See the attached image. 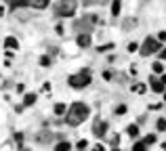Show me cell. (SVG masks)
Wrapping results in <instances>:
<instances>
[{
    "mask_svg": "<svg viewBox=\"0 0 166 151\" xmlns=\"http://www.w3.org/2000/svg\"><path fill=\"white\" fill-rule=\"evenodd\" d=\"M88 116H91L88 105H84V103H80V101H76V103H71L70 107H67L65 122H67V126H78V124H82Z\"/></svg>",
    "mask_w": 166,
    "mask_h": 151,
    "instance_id": "cell-1",
    "label": "cell"
},
{
    "mask_svg": "<svg viewBox=\"0 0 166 151\" xmlns=\"http://www.w3.org/2000/svg\"><path fill=\"white\" fill-rule=\"evenodd\" d=\"M76 6H78L76 0H59V2L55 4V15H57V17H74Z\"/></svg>",
    "mask_w": 166,
    "mask_h": 151,
    "instance_id": "cell-2",
    "label": "cell"
},
{
    "mask_svg": "<svg viewBox=\"0 0 166 151\" xmlns=\"http://www.w3.org/2000/svg\"><path fill=\"white\" fill-rule=\"evenodd\" d=\"M67 84H70L71 88H84V86H88L91 84V70H82L80 74H74L67 78Z\"/></svg>",
    "mask_w": 166,
    "mask_h": 151,
    "instance_id": "cell-3",
    "label": "cell"
},
{
    "mask_svg": "<svg viewBox=\"0 0 166 151\" xmlns=\"http://www.w3.org/2000/svg\"><path fill=\"white\" fill-rule=\"evenodd\" d=\"M160 48H162V42H158L156 38L147 36L145 42L139 46V53H141L143 57H149V55H154V53H160Z\"/></svg>",
    "mask_w": 166,
    "mask_h": 151,
    "instance_id": "cell-4",
    "label": "cell"
},
{
    "mask_svg": "<svg viewBox=\"0 0 166 151\" xmlns=\"http://www.w3.org/2000/svg\"><path fill=\"white\" fill-rule=\"evenodd\" d=\"M93 23H97V15H84L80 21H76V30L80 34H91Z\"/></svg>",
    "mask_w": 166,
    "mask_h": 151,
    "instance_id": "cell-5",
    "label": "cell"
},
{
    "mask_svg": "<svg viewBox=\"0 0 166 151\" xmlns=\"http://www.w3.org/2000/svg\"><path fill=\"white\" fill-rule=\"evenodd\" d=\"M93 134H95V137H105L107 134V122L105 120H101V117L95 120V124H93Z\"/></svg>",
    "mask_w": 166,
    "mask_h": 151,
    "instance_id": "cell-6",
    "label": "cell"
},
{
    "mask_svg": "<svg viewBox=\"0 0 166 151\" xmlns=\"http://www.w3.org/2000/svg\"><path fill=\"white\" fill-rule=\"evenodd\" d=\"M76 44H78L80 48H88V46H91V34H78Z\"/></svg>",
    "mask_w": 166,
    "mask_h": 151,
    "instance_id": "cell-7",
    "label": "cell"
},
{
    "mask_svg": "<svg viewBox=\"0 0 166 151\" xmlns=\"http://www.w3.org/2000/svg\"><path fill=\"white\" fill-rule=\"evenodd\" d=\"M25 6L42 11V9H47V6H48V0H27V4H25Z\"/></svg>",
    "mask_w": 166,
    "mask_h": 151,
    "instance_id": "cell-8",
    "label": "cell"
},
{
    "mask_svg": "<svg viewBox=\"0 0 166 151\" xmlns=\"http://www.w3.org/2000/svg\"><path fill=\"white\" fill-rule=\"evenodd\" d=\"M149 84H152V90H154V93H164V84L160 80H154V78H152Z\"/></svg>",
    "mask_w": 166,
    "mask_h": 151,
    "instance_id": "cell-9",
    "label": "cell"
},
{
    "mask_svg": "<svg viewBox=\"0 0 166 151\" xmlns=\"http://www.w3.org/2000/svg\"><path fill=\"white\" fill-rule=\"evenodd\" d=\"M4 46L9 48V50H11V48H19V42H17V38H15V36H9V38L4 40Z\"/></svg>",
    "mask_w": 166,
    "mask_h": 151,
    "instance_id": "cell-10",
    "label": "cell"
},
{
    "mask_svg": "<svg viewBox=\"0 0 166 151\" xmlns=\"http://www.w3.org/2000/svg\"><path fill=\"white\" fill-rule=\"evenodd\" d=\"M53 111H55V116H65V113H67V105L57 103L55 107H53Z\"/></svg>",
    "mask_w": 166,
    "mask_h": 151,
    "instance_id": "cell-11",
    "label": "cell"
},
{
    "mask_svg": "<svg viewBox=\"0 0 166 151\" xmlns=\"http://www.w3.org/2000/svg\"><path fill=\"white\" fill-rule=\"evenodd\" d=\"M36 103V93H27L23 97V107H30V105Z\"/></svg>",
    "mask_w": 166,
    "mask_h": 151,
    "instance_id": "cell-12",
    "label": "cell"
},
{
    "mask_svg": "<svg viewBox=\"0 0 166 151\" xmlns=\"http://www.w3.org/2000/svg\"><path fill=\"white\" fill-rule=\"evenodd\" d=\"M120 6H122V2H120V0H111V15H114V17H118Z\"/></svg>",
    "mask_w": 166,
    "mask_h": 151,
    "instance_id": "cell-13",
    "label": "cell"
},
{
    "mask_svg": "<svg viewBox=\"0 0 166 151\" xmlns=\"http://www.w3.org/2000/svg\"><path fill=\"white\" fill-rule=\"evenodd\" d=\"M128 134H131L132 139H137V137H139V126H137V124H131V126H128Z\"/></svg>",
    "mask_w": 166,
    "mask_h": 151,
    "instance_id": "cell-14",
    "label": "cell"
},
{
    "mask_svg": "<svg viewBox=\"0 0 166 151\" xmlns=\"http://www.w3.org/2000/svg\"><path fill=\"white\" fill-rule=\"evenodd\" d=\"M70 149H71V143H67V141H61L57 145V151H70Z\"/></svg>",
    "mask_w": 166,
    "mask_h": 151,
    "instance_id": "cell-15",
    "label": "cell"
},
{
    "mask_svg": "<svg viewBox=\"0 0 166 151\" xmlns=\"http://www.w3.org/2000/svg\"><path fill=\"white\" fill-rule=\"evenodd\" d=\"M132 90H135L137 94H145L147 86H145V84H135V86H132Z\"/></svg>",
    "mask_w": 166,
    "mask_h": 151,
    "instance_id": "cell-16",
    "label": "cell"
},
{
    "mask_svg": "<svg viewBox=\"0 0 166 151\" xmlns=\"http://www.w3.org/2000/svg\"><path fill=\"white\" fill-rule=\"evenodd\" d=\"M152 70H154L156 74H162V71H164V65H162V61H156L154 65H152Z\"/></svg>",
    "mask_w": 166,
    "mask_h": 151,
    "instance_id": "cell-17",
    "label": "cell"
},
{
    "mask_svg": "<svg viewBox=\"0 0 166 151\" xmlns=\"http://www.w3.org/2000/svg\"><path fill=\"white\" fill-rule=\"evenodd\" d=\"M132 27H137V19H126L124 21V30H132Z\"/></svg>",
    "mask_w": 166,
    "mask_h": 151,
    "instance_id": "cell-18",
    "label": "cell"
},
{
    "mask_svg": "<svg viewBox=\"0 0 166 151\" xmlns=\"http://www.w3.org/2000/svg\"><path fill=\"white\" fill-rule=\"evenodd\" d=\"M145 149H147V145H145L143 141H139V143L132 145V151H145Z\"/></svg>",
    "mask_w": 166,
    "mask_h": 151,
    "instance_id": "cell-19",
    "label": "cell"
},
{
    "mask_svg": "<svg viewBox=\"0 0 166 151\" xmlns=\"http://www.w3.org/2000/svg\"><path fill=\"white\" fill-rule=\"evenodd\" d=\"M143 143H145L147 147H149V145H154V143H156V134H147V137L143 139Z\"/></svg>",
    "mask_w": 166,
    "mask_h": 151,
    "instance_id": "cell-20",
    "label": "cell"
},
{
    "mask_svg": "<svg viewBox=\"0 0 166 151\" xmlns=\"http://www.w3.org/2000/svg\"><path fill=\"white\" fill-rule=\"evenodd\" d=\"M126 111H128V107H126V105H118V107H116V116H124Z\"/></svg>",
    "mask_w": 166,
    "mask_h": 151,
    "instance_id": "cell-21",
    "label": "cell"
},
{
    "mask_svg": "<svg viewBox=\"0 0 166 151\" xmlns=\"http://www.w3.org/2000/svg\"><path fill=\"white\" fill-rule=\"evenodd\" d=\"M76 147H78V151H82V149H86V147H88V141H86V139H82V141H78V143H76Z\"/></svg>",
    "mask_w": 166,
    "mask_h": 151,
    "instance_id": "cell-22",
    "label": "cell"
},
{
    "mask_svg": "<svg viewBox=\"0 0 166 151\" xmlns=\"http://www.w3.org/2000/svg\"><path fill=\"white\" fill-rule=\"evenodd\" d=\"M156 126H158V130H160V132H162V130H166V120H164V117H160V120L156 122Z\"/></svg>",
    "mask_w": 166,
    "mask_h": 151,
    "instance_id": "cell-23",
    "label": "cell"
},
{
    "mask_svg": "<svg viewBox=\"0 0 166 151\" xmlns=\"http://www.w3.org/2000/svg\"><path fill=\"white\" fill-rule=\"evenodd\" d=\"M40 65H42V67H48V65H51V57H48V55L40 57Z\"/></svg>",
    "mask_w": 166,
    "mask_h": 151,
    "instance_id": "cell-24",
    "label": "cell"
},
{
    "mask_svg": "<svg viewBox=\"0 0 166 151\" xmlns=\"http://www.w3.org/2000/svg\"><path fill=\"white\" fill-rule=\"evenodd\" d=\"M114 48V44L109 42V44H103V46H99V53H105V50H111Z\"/></svg>",
    "mask_w": 166,
    "mask_h": 151,
    "instance_id": "cell-25",
    "label": "cell"
},
{
    "mask_svg": "<svg viewBox=\"0 0 166 151\" xmlns=\"http://www.w3.org/2000/svg\"><path fill=\"white\" fill-rule=\"evenodd\" d=\"M135 50H139V44L137 42H131L128 44V53H135Z\"/></svg>",
    "mask_w": 166,
    "mask_h": 151,
    "instance_id": "cell-26",
    "label": "cell"
},
{
    "mask_svg": "<svg viewBox=\"0 0 166 151\" xmlns=\"http://www.w3.org/2000/svg\"><path fill=\"white\" fill-rule=\"evenodd\" d=\"M51 88H53V86H51V82H44V84H42V90H44V93H48Z\"/></svg>",
    "mask_w": 166,
    "mask_h": 151,
    "instance_id": "cell-27",
    "label": "cell"
},
{
    "mask_svg": "<svg viewBox=\"0 0 166 151\" xmlns=\"http://www.w3.org/2000/svg\"><path fill=\"white\" fill-rule=\"evenodd\" d=\"M158 40H160V42H166V32H160V34H158Z\"/></svg>",
    "mask_w": 166,
    "mask_h": 151,
    "instance_id": "cell-28",
    "label": "cell"
},
{
    "mask_svg": "<svg viewBox=\"0 0 166 151\" xmlns=\"http://www.w3.org/2000/svg\"><path fill=\"white\" fill-rule=\"evenodd\" d=\"M103 78H105V80H111V78H114V74H111V71H103Z\"/></svg>",
    "mask_w": 166,
    "mask_h": 151,
    "instance_id": "cell-29",
    "label": "cell"
},
{
    "mask_svg": "<svg viewBox=\"0 0 166 151\" xmlns=\"http://www.w3.org/2000/svg\"><path fill=\"white\" fill-rule=\"evenodd\" d=\"M160 59L166 61V48H160Z\"/></svg>",
    "mask_w": 166,
    "mask_h": 151,
    "instance_id": "cell-30",
    "label": "cell"
},
{
    "mask_svg": "<svg viewBox=\"0 0 166 151\" xmlns=\"http://www.w3.org/2000/svg\"><path fill=\"white\" fill-rule=\"evenodd\" d=\"M55 32H57V34H63V32H65V30H63V25H57V27H55Z\"/></svg>",
    "mask_w": 166,
    "mask_h": 151,
    "instance_id": "cell-31",
    "label": "cell"
},
{
    "mask_svg": "<svg viewBox=\"0 0 166 151\" xmlns=\"http://www.w3.org/2000/svg\"><path fill=\"white\" fill-rule=\"evenodd\" d=\"M15 141H17V143H21V141H23V134H21V132H19V134H15Z\"/></svg>",
    "mask_w": 166,
    "mask_h": 151,
    "instance_id": "cell-32",
    "label": "cell"
},
{
    "mask_svg": "<svg viewBox=\"0 0 166 151\" xmlns=\"http://www.w3.org/2000/svg\"><path fill=\"white\" fill-rule=\"evenodd\" d=\"M4 13H6V9H4V6H0V17H4Z\"/></svg>",
    "mask_w": 166,
    "mask_h": 151,
    "instance_id": "cell-33",
    "label": "cell"
},
{
    "mask_svg": "<svg viewBox=\"0 0 166 151\" xmlns=\"http://www.w3.org/2000/svg\"><path fill=\"white\" fill-rule=\"evenodd\" d=\"M93 151H103V145H97V147H95Z\"/></svg>",
    "mask_w": 166,
    "mask_h": 151,
    "instance_id": "cell-34",
    "label": "cell"
},
{
    "mask_svg": "<svg viewBox=\"0 0 166 151\" xmlns=\"http://www.w3.org/2000/svg\"><path fill=\"white\" fill-rule=\"evenodd\" d=\"M160 82H162V84H166V76H162V80H160Z\"/></svg>",
    "mask_w": 166,
    "mask_h": 151,
    "instance_id": "cell-35",
    "label": "cell"
},
{
    "mask_svg": "<svg viewBox=\"0 0 166 151\" xmlns=\"http://www.w3.org/2000/svg\"><path fill=\"white\" fill-rule=\"evenodd\" d=\"M162 149H164V151H166V143H164V145H162Z\"/></svg>",
    "mask_w": 166,
    "mask_h": 151,
    "instance_id": "cell-36",
    "label": "cell"
},
{
    "mask_svg": "<svg viewBox=\"0 0 166 151\" xmlns=\"http://www.w3.org/2000/svg\"><path fill=\"white\" fill-rule=\"evenodd\" d=\"M164 101H166V94H164Z\"/></svg>",
    "mask_w": 166,
    "mask_h": 151,
    "instance_id": "cell-37",
    "label": "cell"
},
{
    "mask_svg": "<svg viewBox=\"0 0 166 151\" xmlns=\"http://www.w3.org/2000/svg\"><path fill=\"white\" fill-rule=\"evenodd\" d=\"M114 151H120V149H114Z\"/></svg>",
    "mask_w": 166,
    "mask_h": 151,
    "instance_id": "cell-38",
    "label": "cell"
}]
</instances>
